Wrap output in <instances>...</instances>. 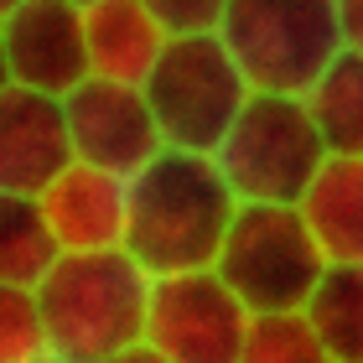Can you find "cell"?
Listing matches in <instances>:
<instances>
[{"mask_svg":"<svg viewBox=\"0 0 363 363\" xmlns=\"http://www.w3.org/2000/svg\"><path fill=\"white\" fill-rule=\"evenodd\" d=\"M239 213V197L208 151H161L130 177V218L125 250L145 275L208 270L223 250V234Z\"/></svg>","mask_w":363,"mask_h":363,"instance_id":"cell-1","label":"cell"},{"mask_svg":"<svg viewBox=\"0 0 363 363\" xmlns=\"http://www.w3.org/2000/svg\"><path fill=\"white\" fill-rule=\"evenodd\" d=\"M47 348L94 363L125 342L145 337V306H151V275L130 250H78L57 255L52 270L37 280Z\"/></svg>","mask_w":363,"mask_h":363,"instance_id":"cell-2","label":"cell"},{"mask_svg":"<svg viewBox=\"0 0 363 363\" xmlns=\"http://www.w3.org/2000/svg\"><path fill=\"white\" fill-rule=\"evenodd\" d=\"M327 140L301 94H250L218 140V172L239 203H301L327 167Z\"/></svg>","mask_w":363,"mask_h":363,"instance_id":"cell-3","label":"cell"},{"mask_svg":"<svg viewBox=\"0 0 363 363\" xmlns=\"http://www.w3.org/2000/svg\"><path fill=\"white\" fill-rule=\"evenodd\" d=\"M213 270L250 311H296L317 291L327 255L301 203H239Z\"/></svg>","mask_w":363,"mask_h":363,"instance_id":"cell-4","label":"cell"},{"mask_svg":"<svg viewBox=\"0 0 363 363\" xmlns=\"http://www.w3.org/2000/svg\"><path fill=\"white\" fill-rule=\"evenodd\" d=\"M218 37L259 94H306L342 52L337 0H228Z\"/></svg>","mask_w":363,"mask_h":363,"instance_id":"cell-5","label":"cell"},{"mask_svg":"<svg viewBox=\"0 0 363 363\" xmlns=\"http://www.w3.org/2000/svg\"><path fill=\"white\" fill-rule=\"evenodd\" d=\"M140 89L151 99L161 140L177 145V151H208V156L218 151V140L228 135L234 114L255 94L218 31L172 37Z\"/></svg>","mask_w":363,"mask_h":363,"instance_id":"cell-6","label":"cell"},{"mask_svg":"<svg viewBox=\"0 0 363 363\" xmlns=\"http://www.w3.org/2000/svg\"><path fill=\"white\" fill-rule=\"evenodd\" d=\"M244 333H250V306L213 265L151 280L145 342H156L172 363H239Z\"/></svg>","mask_w":363,"mask_h":363,"instance_id":"cell-7","label":"cell"},{"mask_svg":"<svg viewBox=\"0 0 363 363\" xmlns=\"http://www.w3.org/2000/svg\"><path fill=\"white\" fill-rule=\"evenodd\" d=\"M62 114H68L73 161H89V167L120 177H135L167 145L140 84H114V78L89 73L73 94H62Z\"/></svg>","mask_w":363,"mask_h":363,"instance_id":"cell-8","label":"cell"},{"mask_svg":"<svg viewBox=\"0 0 363 363\" xmlns=\"http://www.w3.org/2000/svg\"><path fill=\"white\" fill-rule=\"evenodd\" d=\"M11 84L37 94H73L89 78V31L84 6L73 0H21L11 16H0Z\"/></svg>","mask_w":363,"mask_h":363,"instance_id":"cell-9","label":"cell"},{"mask_svg":"<svg viewBox=\"0 0 363 363\" xmlns=\"http://www.w3.org/2000/svg\"><path fill=\"white\" fill-rule=\"evenodd\" d=\"M47 213L57 250H125V218H130V177L89 167V161H68L47 187L37 192Z\"/></svg>","mask_w":363,"mask_h":363,"instance_id":"cell-10","label":"cell"},{"mask_svg":"<svg viewBox=\"0 0 363 363\" xmlns=\"http://www.w3.org/2000/svg\"><path fill=\"white\" fill-rule=\"evenodd\" d=\"M68 161H73V140H68L62 99L21 84L0 89V187L37 197Z\"/></svg>","mask_w":363,"mask_h":363,"instance_id":"cell-11","label":"cell"},{"mask_svg":"<svg viewBox=\"0 0 363 363\" xmlns=\"http://www.w3.org/2000/svg\"><path fill=\"white\" fill-rule=\"evenodd\" d=\"M84 31H89V73L114 78V84H145L156 57L172 42V31L140 0H94V6H84Z\"/></svg>","mask_w":363,"mask_h":363,"instance_id":"cell-12","label":"cell"},{"mask_svg":"<svg viewBox=\"0 0 363 363\" xmlns=\"http://www.w3.org/2000/svg\"><path fill=\"white\" fill-rule=\"evenodd\" d=\"M301 213L327 259L363 265V156H327L301 197Z\"/></svg>","mask_w":363,"mask_h":363,"instance_id":"cell-13","label":"cell"},{"mask_svg":"<svg viewBox=\"0 0 363 363\" xmlns=\"http://www.w3.org/2000/svg\"><path fill=\"white\" fill-rule=\"evenodd\" d=\"M333 156H363V52L342 47L301 94Z\"/></svg>","mask_w":363,"mask_h":363,"instance_id":"cell-14","label":"cell"},{"mask_svg":"<svg viewBox=\"0 0 363 363\" xmlns=\"http://www.w3.org/2000/svg\"><path fill=\"white\" fill-rule=\"evenodd\" d=\"M301 311L311 317L333 363H363V265L327 259L317 291L306 296Z\"/></svg>","mask_w":363,"mask_h":363,"instance_id":"cell-15","label":"cell"},{"mask_svg":"<svg viewBox=\"0 0 363 363\" xmlns=\"http://www.w3.org/2000/svg\"><path fill=\"white\" fill-rule=\"evenodd\" d=\"M57 239L47 228V213L31 192L0 187V280L11 286H37L57 259Z\"/></svg>","mask_w":363,"mask_h":363,"instance_id":"cell-16","label":"cell"},{"mask_svg":"<svg viewBox=\"0 0 363 363\" xmlns=\"http://www.w3.org/2000/svg\"><path fill=\"white\" fill-rule=\"evenodd\" d=\"M239 363H333V358H327L311 317L296 306V311H250Z\"/></svg>","mask_w":363,"mask_h":363,"instance_id":"cell-17","label":"cell"},{"mask_svg":"<svg viewBox=\"0 0 363 363\" xmlns=\"http://www.w3.org/2000/svg\"><path fill=\"white\" fill-rule=\"evenodd\" d=\"M47 348V317L37 286L0 280V363H21Z\"/></svg>","mask_w":363,"mask_h":363,"instance_id":"cell-18","label":"cell"},{"mask_svg":"<svg viewBox=\"0 0 363 363\" xmlns=\"http://www.w3.org/2000/svg\"><path fill=\"white\" fill-rule=\"evenodd\" d=\"M172 37H192V31H218L228 0H140Z\"/></svg>","mask_w":363,"mask_h":363,"instance_id":"cell-19","label":"cell"},{"mask_svg":"<svg viewBox=\"0 0 363 363\" xmlns=\"http://www.w3.org/2000/svg\"><path fill=\"white\" fill-rule=\"evenodd\" d=\"M337 31H342V47L363 52V0H337Z\"/></svg>","mask_w":363,"mask_h":363,"instance_id":"cell-20","label":"cell"},{"mask_svg":"<svg viewBox=\"0 0 363 363\" xmlns=\"http://www.w3.org/2000/svg\"><path fill=\"white\" fill-rule=\"evenodd\" d=\"M94 363H172V358L161 353L156 342H145V337H135V342H125V348H114V353H104V358H94Z\"/></svg>","mask_w":363,"mask_h":363,"instance_id":"cell-21","label":"cell"},{"mask_svg":"<svg viewBox=\"0 0 363 363\" xmlns=\"http://www.w3.org/2000/svg\"><path fill=\"white\" fill-rule=\"evenodd\" d=\"M21 363H73V358H62V353H52V348H42V353H31V358H21Z\"/></svg>","mask_w":363,"mask_h":363,"instance_id":"cell-22","label":"cell"},{"mask_svg":"<svg viewBox=\"0 0 363 363\" xmlns=\"http://www.w3.org/2000/svg\"><path fill=\"white\" fill-rule=\"evenodd\" d=\"M0 89H11V68H6V42H0Z\"/></svg>","mask_w":363,"mask_h":363,"instance_id":"cell-23","label":"cell"},{"mask_svg":"<svg viewBox=\"0 0 363 363\" xmlns=\"http://www.w3.org/2000/svg\"><path fill=\"white\" fill-rule=\"evenodd\" d=\"M16 6H21V0H0V16H11Z\"/></svg>","mask_w":363,"mask_h":363,"instance_id":"cell-24","label":"cell"},{"mask_svg":"<svg viewBox=\"0 0 363 363\" xmlns=\"http://www.w3.org/2000/svg\"><path fill=\"white\" fill-rule=\"evenodd\" d=\"M73 6H94V0H73Z\"/></svg>","mask_w":363,"mask_h":363,"instance_id":"cell-25","label":"cell"}]
</instances>
